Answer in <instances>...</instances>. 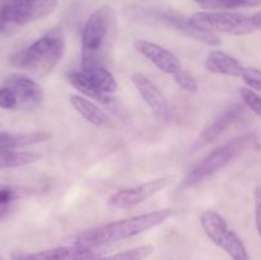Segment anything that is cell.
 Wrapping results in <instances>:
<instances>
[{"instance_id":"cell-23","label":"cell","mask_w":261,"mask_h":260,"mask_svg":"<svg viewBox=\"0 0 261 260\" xmlns=\"http://www.w3.org/2000/svg\"><path fill=\"white\" fill-rule=\"evenodd\" d=\"M30 193V189L23 188V186L0 184V204H10L12 201L23 198Z\"/></svg>"},{"instance_id":"cell-2","label":"cell","mask_w":261,"mask_h":260,"mask_svg":"<svg viewBox=\"0 0 261 260\" xmlns=\"http://www.w3.org/2000/svg\"><path fill=\"white\" fill-rule=\"evenodd\" d=\"M117 18L110 5L97 8L88 17L82 33V65L102 64L116 36Z\"/></svg>"},{"instance_id":"cell-17","label":"cell","mask_w":261,"mask_h":260,"mask_svg":"<svg viewBox=\"0 0 261 260\" xmlns=\"http://www.w3.org/2000/svg\"><path fill=\"white\" fill-rule=\"evenodd\" d=\"M69 101L74 110L94 126L102 127L109 124L110 120L106 112L86 97L81 96V94H71L69 97Z\"/></svg>"},{"instance_id":"cell-14","label":"cell","mask_w":261,"mask_h":260,"mask_svg":"<svg viewBox=\"0 0 261 260\" xmlns=\"http://www.w3.org/2000/svg\"><path fill=\"white\" fill-rule=\"evenodd\" d=\"M157 19L171 25V27L180 31V32L185 33L189 37L195 38V40L206 43V45L216 46L221 43V40H219V37L216 33L208 32V31L195 27L194 24H191L189 19H184V18L176 17L173 14H166V13H157Z\"/></svg>"},{"instance_id":"cell-16","label":"cell","mask_w":261,"mask_h":260,"mask_svg":"<svg viewBox=\"0 0 261 260\" xmlns=\"http://www.w3.org/2000/svg\"><path fill=\"white\" fill-rule=\"evenodd\" d=\"M51 134L47 132L28 133H0V150H17L28 145L47 142Z\"/></svg>"},{"instance_id":"cell-3","label":"cell","mask_w":261,"mask_h":260,"mask_svg":"<svg viewBox=\"0 0 261 260\" xmlns=\"http://www.w3.org/2000/svg\"><path fill=\"white\" fill-rule=\"evenodd\" d=\"M64 50L65 36L61 28H54L27 48L15 54L10 59V64L15 68L35 71L42 75L53 70L60 63Z\"/></svg>"},{"instance_id":"cell-30","label":"cell","mask_w":261,"mask_h":260,"mask_svg":"<svg viewBox=\"0 0 261 260\" xmlns=\"http://www.w3.org/2000/svg\"><path fill=\"white\" fill-rule=\"evenodd\" d=\"M2 2H9V0H2Z\"/></svg>"},{"instance_id":"cell-19","label":"cell","mask_w":261,"mask_h":260,"mask_svg":"<svg viewBox=\"0 0 261 260\" xmlns=\"http://www.w3.org/2000/svg\"><path fill=\"white\" fill-rule=\"evenodd\" d=\"M68 81L71 86L75 89H78L81 93H83L84 96H87L88 98L96 99L97 102H101V103L110 105L112 102V98L110 97V94L105 93L101 89L97 88L82 70H73L68 73Z\"/></svg>"},{"instance_id":"cell-5","label":"cell","mask_w":261,"mask_h":260,"mask_svg":"<svg viewBox=\"0 0 261 260\" xmlns=\"http://www.w3.org/2000/svg\"><path fill=\"white\" fill-rule=\"evenodd\" d=\"M191 24L212 33H227L232 36L250 35L256 31L252 15L218 10L198 12L189 18Z\"/></svg>"},{"instance_id":"cell-25","label":"cell","mask_w":261,"mask_h":260,"mask_svg":"<svg viewBox=\"0 0 261 260\" xmlns=\"http://www.w3.org/2000/svg\"><path fill=\"white\" fill-rule=\"evenodd\" d=\"M172 76L173 79H175L176 84H177L181 89H184V91L196 92V89H198V82H196V79L194 78V76H191L184 68Z\"/></svg>"},{"instance_id":"cell-28","label":"cell","mask_w":261,"mask_h":260,"mask_svg":"<svg viewBox=\"0 0 261 260\" xmlns=\"http://www.w3.org/2000/svg\"><path fill=\"white\" fill-rule=\"evenodd\" d=\"M254 200H255V223L256 229L259 232L261 239V186L257 185L254 189Z\"/></svg>"},{"instance_id":"cell-11","label":"cell","mask_w":261,"mask_h":260,"mask_svg":"<svg viewBox=\"0 0 261 260\" xmlns=\"http://www.w3.org/2000/svg\"><path fill=\"white\" fill-rule=\"evenodd\" d=\"M133 84L135 86L137 91L143 97L145 103L150 109L155 117L160 120H166L170 116V106L166 99L165 94L161 92V89L150 81L148 76L142 73H134L130 76Z\"/></svg>"},{"instance_id":"cell-10","label":"cell","mask_w":261,"mask_h":260,"mask_svg":"<svg viewBox=\"0 0 261 260\" xmlns=\"http://www.w3.org/2000/svg\"><path fill=\"white\" fill-rule=\"evenodd\" d=\"M4 86L9 87L14 92L19 110L32 111L40 106L43 99L41 87L33 79L22 74H13L8 76Z\"/></svg>"},{"instance_id":"cell-13","label":"cell","mask_w":261,"mask_h":260,"mask_svg":"<svg viewBox=\"0 0 261 260\" xmlns=\"http://www.w3.org/2000/svg\"><path fill=\"white\" fill-rule=\"evenodd\" d=\"M242 111H244V109L241 106H239V105H234V106L224 110L209 126H206L203 130L200 137L196 140V147H204V145L209 144L213 140H216L218 137H221L226 132V129H228L234 121L239 120Z\"/></svg>"},{"instance_id":"cell-12","label":"cell","mask_w":261,"mask_h":260,"mask_svg":"<svg viewBox=\"0 0 261 260\" xmlns=\"http://www.w3.org/2000/svg\"><path fill=\"white\" fill-rule=\"evenodd\" d=\"M134 47L138 53L142 54L163 73L175 75L177 71L182 69L177 56L158 43L148 40H135Z\"/></svg>"},{"instance_id":"cell-18","label":"cell","mask_w":261,"mask_h":260,"mask_svg":"<svg viewBox=\"0 0 261 260\" xmlns=\"http://www.w3.org/2000/svg\"><path fill=\"white\" fill-rule=\"evenodd\" d=\"M82 71L84 75L97 87L101 89L102 92L107 94L115 93L117 89V82L115 76L112 75L111 71L107 70L102 64L99 63H92L82 65Z\"/></svg>"},{"instance_id":"cell-21","label":"cell","mask_w":261,"mask_h":260,"mask_svg":"<svg viewBox=\"0 0 261 260\" xmlns=\"http://www.w3.org/2000/svg\"><path fill=\"white\" fill-rule=\"evenodd\" d=\"M152 254L153 247L149 246V245H145V246H138L134 247V249L126 250V251L109 255V256H97L94 259L89 260H144Z\"/></svg>"},{"instance_id":"cell-26","label":"cell","mask_w":261,"mask_h":260,"mask_svg":"<svg viewBox=\"0 0 261 260\" xmlns=\"http://www.w3.org/2000/svg\"><path fill=\"white\" fill-rule=\"evenodd\" d=\"M241 79L249 88L261 92V70H259V69L245 68Z\"/></svg>"},{"instance_id":"cell-22","label":"cell","mask_w":261,"mask_h":260,"mask_svg":"<svg viewBox=\"0 0 261 260\" xmlns=\"http://www.w3.org/2000/svg\"><path fill=\"white\" fill-rule=\"evenodd\" d=\"M194 2L205 9L228 10L245 7L249 0H194Z\"/></svg>"},{"instance_id":"cell-31","label":"cell","mask_w":261,"mask_h":260,"mask_svg":"<svg viewBox=\"0 0 261 260\" xmlns=\"http://www.w3.org/2000/svg\"><path fill=\"white\" fill-rule=\"evenodd\" d=\"M0 260H2V259H0Z\"/></svg>"},{"instance_id":"cell-24","label":"cell","mask_w":261,"mask_h":260,"mask_svg":"<svg viewBox=\"0 0 261 260\" xmlns=\"http://www.w3.org/2000/svg\"><path fill=\"white\" fill-rule=\"evenodd\" d=\"M240 94H241V98L244 99V103L261 119V97L259 94L249 88H241Z\"/></svg>"},{"instance_id":"cell-6","label":"cell","mask_w":261,"mask_h":260,"mask_svg":"<svg viewBox=\"0 0 261 260\" xmlns=\"http://www.w3.org/2000/svg\"><path fill=\"white\" fill-rule=\"evenodd\" d=\"M200 224L208 239L224 250L232 260H251L244 241L229 228L226 219L214 211H205L200 216Z\"/></svg>"},{"instance_id":"cell-8","label":"cell","mask_w":261,"mask_h":260,"mask_svg":"<svg viewBox=\"0 0 261 260\" xmlns=\"http://www.w3.org/2000/svg\"><path fill=\"white\" fill-rule=\"evenodd\" d=\"M171 184L170 177H160L155 180L145 181L132 188L122 189L115 193L109 199V206L112 209H130L138 204L148 200L155 194L162 191Z\"/></svg>"},{"instance_id":"cell-29","label":"cell","mask_w":261,"mask_h":260,"mask_svg":"<svg viewBox=\"0 0 261 260\" xmlns=\"http://www.w3.org/2000/svg\"><path fill=\"white\" fill-rule=\"evenodd\" d=\"M252 19H254V23H255V27H256V30L261 31V10H260V12L255 13V14L252 15Z\"/></svg>"},{"instance_id":"cell-20","label":"cell","mask_w":261,"mask_h":260,"mask_svg":"<svg viewBox=\"0 0 261 260\" xmlns=\"http://www.w3.org/2000/svg\"><path fill=\"white\" fill-rule=\"evenodd\" d=\"M41 155L36 152L0 150V168L22 167L37 162Z\"/></svg>"},{"instance_id":"cell-9","label":"cell","mask_w":261,"mask_h":260,"mask_svg":"<svg viewBox=\"0 0 261 260\" xmlns=\"http://www.w3.org/2000/svg\"><path fill=\"white\" fill-rule=\"evenodd\" d=\"M99 254L101 247L73 244L36 252H13L10 260H89Z\"/></svg>"},{"instance_id":"cell-1","label":"cell","mask_w":261,"mask_h":260,"mask_svg":"<svg viewBox=\"0 0 261 260\" xmlns=\"http://www.w3.org/2000/svg\"><path fill=\"white\" fill-rule=\"evenodd\" d=\"M171 214H172L171 209H161V211L149 212V213L102 224L79 233L74 239V244L101 247L103 245L122 241L160 226L170 218Z\"/></svg>"},{"instance_id":"cell-15","label":"cell","mask_w":261,"mask_h":260,"mask_svg":"<svg viewBox=\"0 0 261 260\" xmlns=\"http://www.w3.org/2000/svg\"><path fill=\"white\" fill-rule=\"evenodd\" d=\"M205 68L213 74L241 78L246 66L242 65L236 58L228 55L224 51L214 50L209 53L206 58Z\"/></svg>"},{"instance_id":"cell-4","label":"cell","mask_w":261,"mask_h":260,"mask_svg":"<svg viewBox=\"0 0 261 260\" xmlns=\"http://www.w3.org/2000/svg\"><path fill=\"white\" fill-rule=\"evenodd\" d=\"M257 143V137L254 133L240 135L234 139L229 140L226 144L221 145L219 148L214 149L209 153L206 157H204L184 180V188H193L199 185L206 178L212 177L217 172L226 167L227 165L236 160L239 155L245 153L246 150L251 149Z\"/></svg>"},{"instance_id":"cell-27","label":"cell","mask_w":261,"mask_h":260,"mask_svg":"<svg viewBox=\"0 0 261 260\" xmlns=\"http://www.w3.org/2000/svg\"><path fill=\"white\" fill-rule=\"evenodd\" d=\"M0 109L3 110H17L18 101L14 92L7 86L0 87Z\"/></svg>"},{"instance_id":"cell-7","label":"cell","mask_w":261,"mask_h":260,"mask_svg":"<svg viewBox=\"0 0 261 260\" xmlns=\"http://www.w3.org/2000/svg\"><path fill=\"white\" fill-rule=\"evenodd\" d=\"M58 0H9L2 8L4 25H24L50 15Z\"/></svg>"}]
</instances>
